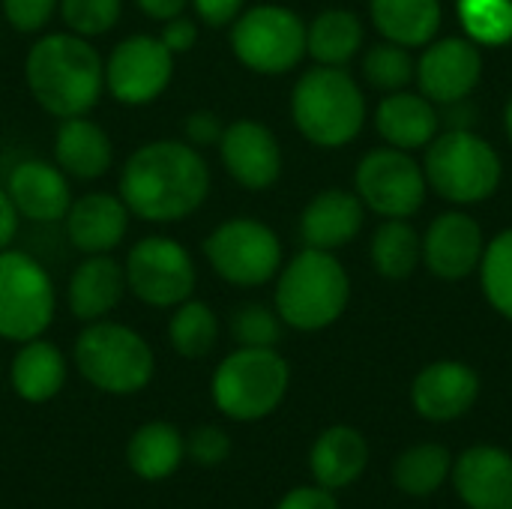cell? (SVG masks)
Instances as JSON below:
<instances>
[{"instance_id": "obj_1", "label": "cell", "mask_w": 512, "mask_h": 509, "mask_svg": "<svg viewBox=\"0 0 512 509\" xmlns=\"http://www.w3.org/2000/svg\"><path fill=\"white\" fill-rule=\"evenodd\" d=\"M210 195L204 150L183 138H156L129 153L120 171V198L135 219L177 225L198 213Z\"/></svg>"}, {"instance_id": "obj_2", "label": "cell", "mask_w": 512, "mask_h": 509, "mask_svg": "<svg viewBox=\"0 0 512 509\" xmlns=\"http://www.w3.org/2000/svg\"><path fill=\"white\" fill-rule=\"evenodd\" d=\"M24 81L45 114L57 120L81 117L105 93V57L93 48V39L45 30L24 57Z\"/></svg>"}, {"instance_id": "obj_3", "label": "cell", "mask_w": 512, "mask_h": 509, "mask_svg": "<svg viewBox=\"0 0 512 509\" xmlns=\"http://www.w3.org/2000/svg\"><path fill=\"white\" fill-rule=\"evenodd\" d=\"M351 300V282L333 252L306 246L276 273V312L285 327L318 333L336 324Z\"/></svg>"}, {"instance_id": "obj_4", "label": "cell", "mask_w": 512, "mask_h": 509, "mask_svg": "<svg viewBox=\"0 0 512 509\" xmlns=\"http://www.w3.org/2000/svg\"><path fill=\"white\" fill-rule=\"evenodd\" d=\"M291 117L315 147H345L366 123V99L342 66H315L291 90Z\"/></svg>"}, {"instance_id": "obj_5", "label": "cell", "mask_w": 512, "mask_h": 509, "mask_svg": "<svg viewBox=\"0 0 512 509\" xmlns=\"http://www.w3.org/2000/svg\"><path fill=\"white\" fill-rule=\"evenodd\" d=\"M72 363L78 375L108 396L141 393L156 375V354L150 342L117 321H90L75 339Z\"/></svg>"}, {"instance_id": "obj_6", "label": "cell", "mask_w": 512, "mask_h": 509, "mask_svg": "<svg viewBox=\"0 0 512 509\" xmlns=\"http://www.w3.org/2000/svg\"><path fill=\"white\" fill-rule=\"evenodd\" d=\"M291 387V366L276 348H237L210 378V396L219 414L237 423L270 417Z\"/></svg>"}, {"instance_id": "obj_7", "label": "cell", "mask_w": 512, "mask_h": 509, "mask_svg": "<svg viewBox=\"0 0 512 509\" xmlns=\"http://www.w3.org/2000/svg\"><path fill=\"white\" fill-rule=\"evenodd\" d=\"M426 183L453 204H477L501 183V156L471 129H447L426 147Z\"/></svg>"}, {"instance_id": "obj_8", "label": "cell", "mask_w": 512, "mask_h": 509, "mask_svg": "<svg viewBox=\"0 0 512 509\" xmlns=\"http://www.w3.org/2000/svg\"><path fill=\"white\" fill-rule=\"evenodd\" d=\"M234 57L258 75H285L306 57V21L279 3L243 9L228 27Z\"/></svg>"}, {"instance_id": "obj_9", "label": "cell", "mask_w": 512, "mask_h": 509, "mask_svg": "<svg viewBox=\"0 0 512 509\" xmlns=\"http://www.w3.org/2000/svg\"><path fill=\"white\" fill-rule=\"evenodd\" d=\"M210 270L237 288H261L282 270L279 234L252 216H231L219 222L201 243Z\"/></svg>"}, {"instance_id": "obj_10", "label": "cell", "mask_w": 512, "mask_h": 509, "mask_svg": "<svg viewBox=\"0 0 512 509\" xmlns=\"http://www.w3.org/2000/svg\"><path fill=\"white\" fill-rule=\"evenodd\" d=\"M57 315V291L48 270L21 249L0 252V339L30 342L45 336Z\"/></svg>"}, {"instance_id": "obj_11", "label": "cell", "mask_w": 512, "mask_h": 509, "mask_svg": "<svg viewBox=\"0 0 512 509\" xmlns=\"http://www.w3.org/2000/svg\"><path fill=\"white\" fill-rule=\"evenodd\" d=\"M123 273L126 291L150 309H174L189 300L198 285L192 252L168 234L141 237L126 252Z\"/></svg>"}, {"instance_id": "obj_12", "label": "cell", "mask_w": 512, "mask_h": 509, "mask_svg": "<svg viewBox=\"0 0 512 509\" xmlns=\"http://www.w3.org/2000/svg\"><path fill=\"white\" fill-rule=\"evenodd\" d=\"M174 81V54L156 33H132L105 57V93L120 105L141 108L156 102Z\"/></svg>"}, {"instance_id": "obj_13", "label": "cell", "mask_w": 512, "mask_h": 509, "mask_svg": "<svg viewBox=\"0 0 512 509\" xmlns=\"http://www.w3.org/2000/svg\"><path fill=\"white\" fill-rule=\"evenodd\" d=\"M360 201L384 219H408L426 201V174L408 150H372L357 165Z\"/></svg>"}, {"instance_id": "obj_14", "label": "cell", "mask_w": 512, "mask_h": 509, "mask_svg": "<svg viewBox=\"0 0 512 509\" xmlns=\"http://www.w3.org/2000/svg\"><path fill=\"white\" fill-rule=\"evenodd\" d=\"M219 159L228 177L252 192L270 189L282 177V147L270 126L252 117L225 123Z\"/></svg>"}, {"instance_id": "obj_15", "label": "cell", "mask_w": 512, "mask_h": 509, "mask_svg": "<svg viewBox=\"0 0 512 509\" xmlns=\"http://www.w3.org/2000/svg\"><path fill=\"white\" fill-rule=\"evenodd\" d=\"M480 75H483V57L477 42L462 36H447L423 51L414 78L420 81L426 99H432L435 105H450L468 99Z\"/></svg>"}, {"instance_id": "obj_16", "label": "cell", "mask_w": 512, "mask_h": 509, "mask_svg": "<svg viewBox=\"0 0 512 509\" xmlns=\"http://www.w3.org/2000/svg\"><path fill=\"white\" fill-rule=\"evenodd\" d=\"M480 396V378L459 360L429 363L411 384V405L429 423H450L465 417Z\"/></svg>"}, {"instance_id": "obj_17", "label": "cell", "mask_w": 512, "mask_h": 509, "mask_svg": "<svg viewBox=\"0 0 512 509\" xmlns=\"http://www.w3.org/2000/svg\"><path fill=\"white\" fill-rule=\"evenodd\" d=\"M132 213L120 195L111 192H87L72 198L63 225L69 243L81 255H111L129 231Z\"/></svg>"}, {"instance_id": "obj_18", "label": "cell", "mask_w": 512, "mask_h": 509, "mask_svg": "<svg viewBox=\"0 0 512 509\" xmlns=\"http://www.w3.org/2000/svg\"><path fill=\"white\" fill-rule=\"evenodd\" d=\"M483 252H486L483 228L468 213L459 210L438 216L423 237L426 267L447 282H459L474 270H480Z\"/></svg>"}, {"instance_id": "obj_19", "label": "cell", "mask_w": 512, "mask_h": 509, "mask_svg": "<svg viewBox=\"0 0 512 509\" xmlns=\"http://www.w3.org/2000/svg\"><path fill=\"white\" fill-rule=\"evenodd\" d=\"M450 480L468 509H512V456L501 447H468L453 459Z\"/></svg>"}, {"instance_id": "obj_20", "label": "cell", "mask_w": 512, "mask_h": 509, "mask_svg": "<svg viewBox=\"0 0 512 509\" xmlns=\"http://www.w3.org/2000/svg\"><path fill=\"white\" fill-rule=\"evenodd\" d=\"M6 192H9L18 216L27 222H39V225L63 222V216L72 204L69 177L57 168V162L36 159V156L18 162L9 171Z\"/></svg>"}, {"instance_id": "obj_21", "label": "cell", "mask_w": 512, "mask_h": 509, "mask_svg": "<svg viewBox=\"0 0 512 509\" xmlns=\"http://www.w3.org/2000/svg\"><path fill=\"white\" fill-rule=\"evenodd\" d=\"M123 294L126 273L114 255H84L66 282V306L84 324L108 318Z\"/></svg>"}, {"instance_id": "obj_22", "label": "cell", "mask_w": 512, "mask_h": 509, "mask_svg": "<svg viewBox=\"0 0 512 509\" xmlns=\"http://www.w3.org/2000/svg\"><path fill=\"white\" fill-rule=\"evenodd\" d=\"M54 162L69 180H99L114 165V141L87 114L66 117L54 132Z\"/></svg>"}, {"instance_id": "obj_23", "label": "cell", "mask_w": 512, "mask_h": 509, "mask_svg": "<svg viewBox=\"0 0 512 509\" xmlns=\"http://www.w3.org/2000/svg\"><path fill=\"white\" fill-rule=\"evenodd\" d=\"M363 216L366 204L360 195L345 189H324L306 204L300 216V237L312 249L336 252L360 234Z\"/></svg>"}, {"instance_id": "obj_24", "label": "cell", "mask_w": 512, "mask_h": 509, "mask_svg": "<svg viewBox=\"0 0 512 509\" xmlns=\"http://www.w3.org/2000/svg\"><path fill=\"white\" fill-rule=\"evenodd\" d=\"M375 126L390 147L411 153L432 144V138L441 129V114L435 102L426 99L423 93L393 90L387 99H381L375 111Z\"/></svg>"}, {"instance_id": "obj_25", "label": "cell", "mask_w": 512, "mask_h": 509, "mask_svg": "<svg viewBox=\"0 0 512 509\" xmlns=\"http://www.w3.org/2000/svg\"><path fill=\"white\" fill-rule=\"evenodd\" d=\"M66 378H69V360L54 342L39 336L18 345L9 366V384L18 399L30 405L51 402L66 387Z\"/></svg>"}, {"instance_id": "obj_26", "label": "cell", "mask_w": 512, "mask_h": 509, "mask_svg": "<svg viewBox=\"0 0 512 509\" xmlns=\"http://www.w3.org/2000/svg\"><path fill=\"white\" fill-rule=\"evenodd\" d=\"M369 465V444L351 426H330L324 429L309 453V471L318 486L336 492L363 477Z\"/></svg>"}, {"instance_id": "obj_27", "label": "cell", "mask_w": 512, "mask_h": 509, "mask_svg": "<svg viewBox=\"0 0 512 509\" xmlns=\"http://www.w3.org/2000/svg\"><path fill=\"white\" fill-rule=\"evenodd\" d=\"M186 459V438L177 426L165 420H150L138 426L126 444V462L132 474L144 483H162L177 474Z\"/></svg>"}, {"instance_id": "obj_28", "label": "cell", "mask_w": 512, "mask_h": 509, "mask_svg": "<svg viewBox=\"0 0 512 509\" xmlns=\"http://www.w3.org/2000/svg\"><path fill=\"white\" fill-rule=\"evenodd\" d=\"M369 12L384 39L417 48L441 27V0H369Z\"/></svg>"}, {"instance_id": "obj_29", "label": "cell", "mask_w": 512, "mask_h": 509, "mask_svg": "<svg viewBox=\"0 0 512 509\" xmlns=\"http://www.w3.org/2000/svg\"><path fill=\"white\" fill-rule=\"evenodd\" d=\"M363 48V21L348 9H327L306 24V54L318 66H345Z\"/></svg>"}, {"instance_id": "obj_30", "label": "cell", "mask_w": 512, "mask_h": 509, "mask_svg": "<svg viewBox=\"0 0 512 509\" xmlns=\"http://www.w3.org/2000/svg\"><path fill=\"white\" fill-rule=\"evenodd\" d=\"M453 474V456L444 444L426 441L408 447L393 462V483L408 498H429L435 495Z\"/></svg>"}, {"instance_id": "obj_31", "label": "cell", "mask_w": 512, "mask_h": 509, "mask_svg": "<svg viewBox=\"0 0 512 509\" xmlns=\"http://www.w3.org/2000/svg\"><path fill=\"white\" fill-rule=\"evenodd\" d=\"M168 342L186 360H204L219 342V318L204 300H183L171 309Z\"/></svg>"}, {"instance_id": "obj_32", "label": "cell", "mask_w": 512, "mask_h": 509, "mask_svg": "<svg viewBox=\"0 0 512 509\" xmlns=\"http://www.w3.org/2000/svg\"><path fill=\"white\" fill-rule=\"evenodd\" d=\"M423 258V240L405 219H387L372 237V264L387 279H408Z\"/></svg>"}, {"instance_id": "obj_33", "label": "cell", "mask_w": 512, "mask_h": 509, "mask_svg": "<svg viewBox=\"0 0 512 509\" xmlns=\"http://www.w3.org/2000/svg\"><path fill=\"white\" fill-rule=\"evenodd\" d=\"M459 18L477 45L512 42V0H459Z\"/></svg>"}, {"instance_id": "obj_34", "label": "cell", "mask_w": 512, "mask_h": 509, "mask_svg": "<svg viewBox=\"0 0 512 509\" xmlns=\"http://www.w3.org/2000/svg\"><path fill=\"white\" fill-rule=\"evenodd\" d=\"M480 282L486 300L512 321V228L486 246L480 261Z\"/></svg>"}, {"instance_id": "obj_35", "label": "cell", "mask_w": 512, "mask_h": 509, "mask_svg": "<svg viewBox=\"0 0 512 509\" xmlns=\"http://www.w3.org/2000/svg\"><path fill=\"white\" fill-rule=\"evenodd\" d=\"M363 75L372 87L378 90H402L414 81L417 75V60L411 57V51L405 45L396 42H381L372 45L363 57Z\"/></svg>"}, {"instance_id": "obj_36", "label": "cell", "mask_w": 512, "mask_h": 509, "mask_svg": "<svg viewBox=\"0 0 512 509\" xmlns=\"http://www.w3.org/2000/svg\"><path fill=\"white\" fill-rule=\"evenodd\" d=\"M57 15L63 21V30L96 39L117 27L123 15V0H60Z\"/></svg>"}, {"instance_id": "obj_37", "label": "cell", "mask_w": 512, "mask_h": 509, "mask_svg": "<svg viewBox=\"0 0 512 509\" xmlns=\"http://www.w3.org/2000/svg\"><path fill=\"white\" fill-rule=\"evenodd\" d=\"M282 318L264 303H246L231 315V339L237 348H276L282 342Z\"/></svg>"}, {"instance_id": "obj_38", "label": "cell", "mask_w": 512, "mask_h": 509, "mask_svg": "<svg viewBox=\"0 0 512 509\" xmlns=\"http://www.w3.org/2000/svg\"><path fill=\"white\" fill-rule=\"evenodd\" d=\"M3 18L15 33L39 36L48 30V24L57 15L60 0H0Z\"/></svg>"}, {"instance_id": "obj_39", "label": "cell", "mask_w": 512, "mask_h": 509, "mask_svg": "<svg viewBox=\"0 0 512 509\" xmlns=\"http://www.w3.org/2000/svg\"><path fill=\"white\" fill-rule=\"evenodd\" d=\"M186 456L201 468H216L231 456V435L222 426H198L186 438Z\"/></svg>"}, {"instance_id": "obj_40", "label": "cell", "mask_w": 512, "mask_h": 509, "mask_svg": "<svg viewBox=\"0 0 512 509\" xmlns=\"http://www.w3.org/2000/svg\"><path fill=\"white\" fill-rule=\"evenodd\" d=\"M222 132H225V123L216 111H207V108H198L192 114L183 117V141L198 147V150H207V147H219L222 141Z\"/></svg>"}, {"instance_id": "obj_41", "label": "cell", "mask_w": 512, "mask_h": 509, "mask_svg": "<svg viewBox=\"0 0 512 509\" xmlns=\"http://www.w3.org/2000/svg\"><path fill=\"white\" fill-rule=\"evenodd\" d=\"M201 21L198 18H189L186 12L183 15H177V18H168V21H162V27H159V39H162V45L174 54V57H180V54H186V51H192L195 48V42H198V33H201V27H198Z\"/></svg>"}, {"instance_id": "obj_42", "label": "cell", "mask_w": 512, "mask_h": 509, "mask_svg": "<svg viewBox=\"0 0 512 509\" xmlns=\"http://www.w3.org/2000/svg\"><path fill=\"white\" fill-rule=\"evenodd\" d=\"M195 18L207 27H231L234 18L246 9V0H189Z\"/></svg>"}, {"instance_id": "obj_43", "label": "cell", "mask_w": 512, "mask_h": 509, "mask_svg": "<svg viewBox=\"0 0 512 509\" xmlns=\"http://www.w3.org/2000/svg\"><path fill=\"white\" fill-rule=\"evenodd\" d=\"M276 509H339L336 504V495L330 492V489H324V486H297V489H291Z\"/></svg>"}, {"instance_id": "obj_44", "label": "cell", "mask_w": 512, "mask_h": 509, "mask_svg": "<svg viewBox=\"0 0 512 509\" xmlns=\"http://www.w3.org/2000/svg\"><path fill=\"white\" fill-rule=\"evenodd\" d=\"M18 225H21V216L6 192V186H0V252L9 249L18 237Z\"/></svg>"}, {"instance_id": "obj_45", "label": "cell", "mask_w": 512, "mask_h": 509, "mask_svg": "<svg viewBox=\"0 0 512 509\" xmlns=\"http://www.w3.org/2000/svg\"><path fill=\"white\" fill-rule=\"evenodd\" d=\"M138 6L141 15H147L150 21H168V18H177L189 9V0H132Z\"/></svg>"}, {"instance_id": "obj_46", "label": "cell", "mask_w": 512, "mask_h": 509, "mask_svg": "<svg viewBox=\"0 0 512 509\" xmlns=\"http://www.w3.org/2000/svg\"><path fill=\"white\" fill-rule=\"evenodd\" d=\"M504 123H507V132H510V141H512V96H510V102H507V111H504Z\"/></svg>"}]
</instances>
